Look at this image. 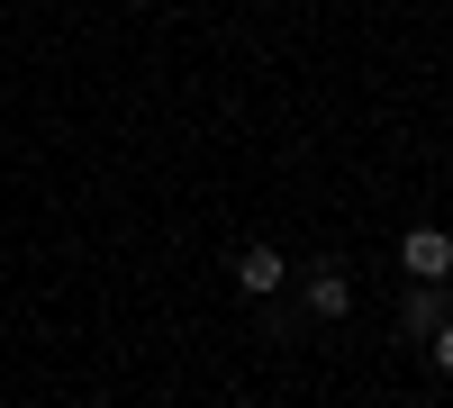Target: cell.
I'll return each mask as SVG.
<instances>
[{"label": "cell", "mask_w": 453, "mask_h": 408, "mask_svg": "<svg viewBox=\"0 0 453 408\" xmlns=\"http://www.w3.org/2000/svg\"><path fill=\"white\" fill-rule=\"evenodd\" d=\"M299 300H309V318H345V309H354V281H345V264H318L309 281H299Z\"/></svg>", "instance_id": "4"}, {"label": "cell", "mask_w": 453, "mask_h": 408, "mask_svg": "<svg viewBox=\"0 0 453 408\" xmlns=\"http://www.w3.org/2000/svg\"><path fill=\"white\" fill-rule=\"evenodd\" d=\"M399 273L408 281H444L453 273V227H408L399 236Z\"/></svg>", "instance_id": "1"}, {"label": "cell", "mask_w": 453, "mask_h": 408, "mask_svg": "<svg viewBox=\"0 0 453 408\" xmlns=\"http://www.w3.org/2000/svg\"><path fill=\"white\" fill-rule=\"evenodd\" d=\"M281 281H290V264H281V245H245V254H236V290H245V300H273Z\"/></svg>", "instance_id": "3"}, {"label": "cell", "mask_w": 453, "mask_h": 408, "mask_svg": "<svg viewBox=\"0 0 453 408\" xmlns=\"http://www.w3.org/2000/svg\"><path fill=\"white\" fill-rule=\"evenodd\" d=\"M453 318V300H444V281H408V300H399V336L408 345H435V327Z\"/></svg>", "instance_id": "2"}, {"label": "cell", "mask_w": 453, "mask_h": 408, "mask_svg": "<svg viewBox=\"0 0 453 408\" xmlns=\"http://www.w3.org/2000/svg\"><path fill=\"white\" fill-rule=\"evenodd\" d=\"M426 354H435V363H444V373H453V318L435 327V345H426Z\"/></svg>", "instance_id": "5"}]
</instances>
